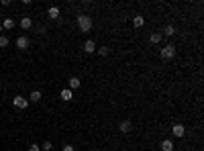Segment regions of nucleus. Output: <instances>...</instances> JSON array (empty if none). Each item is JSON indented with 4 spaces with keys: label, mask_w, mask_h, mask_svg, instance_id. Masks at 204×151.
<instances>
[{
    "label": "nucleus",
    "mask_w": 204,
    "mask_h": 151,
    "mask_svg": "<svg viewBox=\"0 0 204 151\" xmlns=\"http://www.w3.org/2000/svg\"><path fill=\"white\" fill-rule=\"evenodd\" d=\"M78 27L82 33H88V31L92 29V18L88 17V14H78Z\"/></svg>",
    "instance_id": "f257e3e1"
},
{
    "label": "nucleus",
    "mask_w": 204,
    "mask_h": 151,
    "mask_svg": "<svg viewBox=\"0 0 204 151\" xmlns=\"http://www.w3.org/2000/svg\"><path fill=\"white\" fill-rule=\"evenodd\" d=\"M174 55H176V47L174 45H165V47L161 49V57H163V59H172Z\"/></svg>",
    "instance_id": "f03ea898"
},
{
    "label": "nucleus",
    "mask_w": 204,
    "mask_h": 151,
    "mask_svg": "<svg viewBox=\"0 0 204 151\" xmlns=\"http://www.w3.org/2000/svg\"><path fill=\"white\" fill-rule=\"evenodd\" d=\"M12 102H14V106H17V108H27V106H29V100L22 98V96H17V98H12Z\"/></svg>",
    "instance_id": "7ed1b4c3"
},
{
    "label": "nucleus",
    "mask_w": 204,
    "mask_h": 151,
    "mask_svg": "<svg viewBox=\"0 0 204 151\" xmlns=\"http://www.w3.org/2000/svg\"><path fill=\"white\" fill-rule=\"evenodd\" d=\"M84 51H86V53H94L96 51V45H94V41H92V39H88L86 43H84Z\"/></svg>",
    "instance_id": "20e7f679"
},
{
    "label": "nucleus",
    "mask_w": 204,
    "mask_h": 151,
    "mask_svg": "<svg viewBox=\"0 0 204 151\" xmlns=\"http://www.w3.org/2000/svg\"><path fill=\"white\" fill-rule=\"evenodd\" d=\"M172 133H174L176 137H184V135H186V129H184L182 125H174V129H172Z\"/></svg>",
    "instance_id": "39448f33"
},
{
    "label": "nucleus",
    "mask_w": 204,
    "mask_h": 151,
    "mask_svg": "<svg viewBox=\"0 0 204 151\" xmlns=\"http://www.w3.org/2000/svg\"><path fill=\"white\" fill-rule=\"evenodd\" d=\"M17 47L18 49H27L29 47V39H27V37H18L17 39Z\"/></svg>",
    "instance_id": "423d86ee"
},
{
    "label": "nucleus",
    "mask_w": 204,
    "mask_h": 151,
    "mask_svg": "<svg viewBox=\"0 0 204 151\" xmlns=\"http://www.w3.org/2000/svg\"><path fill=\"white\" fill-rule=\"evenodd\" d=\"M161 151H174V143L169 141V139H165V141L161 143Z\"/></svg>",
    "instance_id": "0eeeda50"
},
{
    "label": "nucleus",
    "mask_w": 204,
    "mask_h": 151,
    "mask_svg": "<svg viewBox=\"0 0 204 151\" xmlns=\"http://www.w3.org/2000/svg\"><path fill=\"white\" fill-rule=\"evenodd\" d=\"M47 17L49 18H57L59 17V8H57V6H51V8L47 10Z\"/></svg>",
    "instance_id": "6e6552de"
},
{
    "label": "nucleus",
    "mask_w": 204,
    "mask_h": 151,
    "mask_svg": "<svg viewBox=\"0 0 204 151\" xmlns=\"http://www.w3.org/2000/svg\"><path fill=\"white\" fill-rule=\"evenodd\" d=\"M118 129H121V133H129V131H131V123L129 121H122Z\"/></svg>",
    "instance_id": "1a4fd4ad"
},
{
    "label": "nucleus",
    "mask_w": 204,
    "mask_h": 151,
    "mask_svg": "<svg viewBox=\"0 0 204 151\" xmlns=\"http://www.w3.org/2000/svg\"><path fill=\"white\" fill-rule=\"evenodd\" d=\"M61 100H65V102L72 100V90L70 88H67V90H61Z\"/></svg>",
    "instance_id": "9d476101"
},
{
    "label": "nucleus",
    "mask_w": 204,
    "mask_h": 151,
    "mask_svg": "<svg viewBox=\"0 0 204 151\" xmlns=\"http://www.w3.org/2000/svg\"><path fill=\"white\" fill-rule=\"evenodd\" d=\"M76 88H80V80L78 78H70V90H76Z\"/></svg>",
    "instance_id": "9b49d317"
},
{
    "label": "nucleus",
    "mask_w": 204,
    "mask_h": 151,
    "mask_svg": "<svg viewBox=\"0 0 204 151\" xmlns=\"http://www.w3.org/2000/svg\"><path fill=\"white\" fill-rule=\"evenodd\" d=\"M31 102H39V100H41V92L39 90H35V92H33V94H31Z\"/></svg>",
    "instance_id": "f8f14e48"
},
{
    "label": "nucleus",
    "mask_w": 204,
    "mask_h": 151,
    "mask_svg": "<svg viewBox=\"0 0 204 151\" xmlns=\"http://www.w3.org/2000/svg\"><path fill=\"white\" fill-rule=\"evenodd\" d=\"M31 25H33V23H31L29 17H25V18L21 21V27H22V29H31Z\"/></svg>",
    "instance_id": "ddd939ff"
},
{
    "label": "nucleus",
    "mask_w": 204,
    "mask_h": 151,
    "mask_svg": "<svg viewBox=\"0 0 204 151\" xmlns=\"http://www.w3.org/2000/svg\"><path fill=\"white\" fill-rule=\"evenodd\" d=\"M163 35H167V37H174V35H176V29H174V27H172V25H169V27H165Z\"/></svg>",
    "instance_id": "4468645a"
},
{
    "label": "nucleus",
    "mask_w": 204,
    "mask_h": 151,
    "mask_svg": "<svg viewBox=\"0 0 204 151\" xmlns=\"http://www.w3.org/2000/svg\"><path fill=\"white\" fill-rule=\"evenodd\" d=\"M143 23H145L143 17H135V18H133V25L137 27V29H139V27H143Z\"/></svg>",
    "instance_id": "2eb2a0df"
},
{
    "label": "nucleus",
    "mask_w": 204,
    "mask_h": 151,
    "mask_svg": "<svg viewBox=\"0 0 204 151\" xmlns=\"http://www.w3.org/2000/svg\"><path fill=\"white\" fill-rule=\"evenodd\" d=\"M149 39H151V43H159V41H161V33H151Z\"/></svg>",
    "instance_id": "dca6fc26"
},
{
    "label": "nucleus",
    "mask_w": 204,
    "mask_h": 151,
    "mask_svg": "<svg viewBox=\"0 0 204 151\" xmlns=\"http://www.w3.org/2000/svg\"><path fill=\"white\" fill-rule=\"evenodd\" d=\"M12 27H14V21H12V18H6L4 25H2V29H12Z\"/></svg>",
    "instance_id": "f3484780"
},
{
    "label": "nucleus",
    "mask_w": 204,
    "mask_h": 151,
    "mask_svg": "<svg viewBox=\"0 0 204 151\" xmlns=\"http://www.w3.org/2000/svg\"><path fill=\"white\" fill-rule=\"evenodd\" d=\"M6 45H8V37L0 35V47H6Z\"/></svg>",
    "instance_id": "a211bd4d"
},
{
    "label": "nucleus",
    "mask_w": 204,
    "mask_h": 151,
    "mask_svg": "<svg viewBox=\"0 0 204 151\" xmlns=\"http://www.w3.org/2000/svg\"><path fill=\"white\" fill-rule=\"evenodd\" d=\"M98 53H100V55H108L110 49H108V47H100V49H98Z\"/></svg>",
    "instance_id": "6ab92c4d"
},
{
    "label": "nucleus",
    "mask_w": 204,
    "mask_h": 151,
    "mask_svg": "<svg viewBox=\"0 0 204 151\" xmlns=\"http://www.w3.org/2000/svg\"><path fill=\"white\" fill-rule=\"evenodd\" d=\"M43 149H45V151H49V149H51V143L45 141V143H43Z\"/></svg>",
    "instance_id": "aec40b11"
},
{
    "label": "nucleus",
    "mask_w": 204,
    "mask_h": 151,
    "mask_svg": "<svg viewBox=\"0 0 204 151\" xmlns=\"http://www.w3.org/2000/svg\"><path fill=\"white\" fill-rule=\"evenodd\" d=\"M29 151H41V147H39V145H31Z\"/></svg>",
    "instance_id": "412c9836"
},
{
    "label": "nucleus",
    "mask_w": 204,
    "mask_h": 151,
    "mask_svg": "<svg viewBox=\"0 0 204 151\" xmlns=\"http://www.w3.org/2000/svg\"><path fill=\"white\" fill-rule=\"evenodd\" d=\"M63 151H74V147H72V145H65V147H63Z\"/></svg>",
    "instance_id": "4be33fe9"
},
{
    "label": "nucleus",
    "mask_w": 204,
    "mask_h": 151,
    "mask_svg": "<svg viewBox=\"0 0 204 151\" xmlns=\"http://www.w3.org/2000/svg\"><path fill=\"white\" fill-rule=\"evenodd\" d=\"M0 31H2V25H0Z\"/></svg>",
    "instance_id": "5701e85b"
},
{
    "label": "nucleus",
    "mask_w": 204,
    "mask_h": 151,
    "mask_svg": "<svg viewBox=\"0 0 204 151\" xmlns=\"http://www.w3.org/2000/svg\"><path fill=\"white\" fill-rule=\"evenodd\" d=\"M88 151H92V149H88Z\"/></svg>",
    "instance_id": "b1692460"
},
{
    "label": "nucleus",
    "mask_w": 204,
    "mask_h": 151,
    "mask_svg": "<svg viewBox=\"0 0 204 151\" xmlns=\"http://www.w3.org/2000/svg\"><path fill=\"white\" fill-rule=\"evenodd\" d=\"M182 151H186V149H182Z\"/></svg>",
    "instance_id": "393cba45"
}]
</instances>
